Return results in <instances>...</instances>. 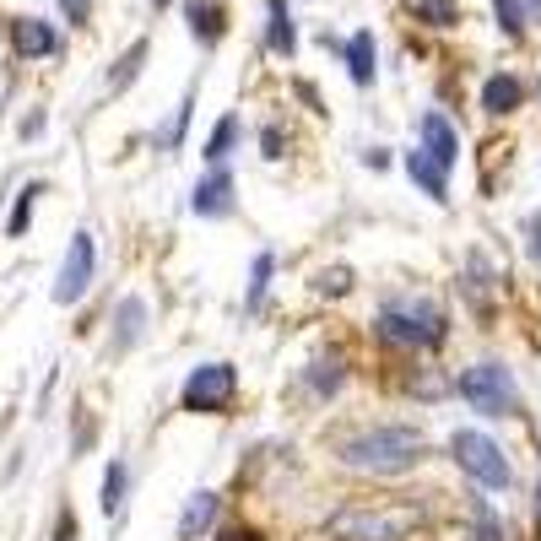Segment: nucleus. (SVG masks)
<instances>
[{
	"label": "nucleus",
	"mask_w": 541,
	"mask_h": 541,
	"mask_svg": "<svg viewBox=\"0 0 541 541\" xmlns=\"http://www.w3.org/2000/svg\"><path fill=\"white\" fill-rule=\"evenodd\" d=\"M38 195H44V184H28V190L17 195V206H11V217H6V233L11 239H22V233H28V222H33V201Z\"/></svg>",
	"instance_id": "obj_19"
},
{
	"label": "nucleus",
	"mask_w": 541,
	"mask_h": 541,
	"mask_svg": "<svg viewBox=\"0 0 541 541\" xmlns=\"http://www.w3.org/2000/svg\"><path fill=\"white\" fill-rule=\"evenodd\" d=\"M233 141H239V120H217V130H211V141H206V163H222V157L233 152Z\"/></svg>",
	"instance_id": "obj_22"
},
{
	"label": "nucleus",
	"mask_w": 541,
	"mask_h": 541,
	"mask_svg": "<svg viewBox=\"0 0 541 541\" xmlns=\"http://www.w3.org/2000/svg\"><path fill=\"white\" fill-rule=\"evenodd\" d=\"M141 331H147V303H141V298H125V303H120V347H136Z\"/></svg>",
	"instance_id": "obj_18"
},
{
	"label": "nucleus",
	"mask_w": 541,
	"mask_h": 541,
	"mask_svg": "<svg viewBox=\"0 0 541 541\" xmlns=\"http://www.w3.org/2000/svg\"><path fill=\"white\" fill-rule=\"evenodd\" d=\"M412 525H417V509H390V514L347 509V514H336V520H331V531L347 536V541H401Z\"/></svg>",
	"instance_id": "obj_6"
},
{
	"label": "nucleus",
	"mask_w": 541,
	"mask_h": 541,
	"mask_svg": "<svg viewBox=\"0 0 541 541\" xmlns=\"http://www.w3.org/2000/svg\"><path fill=\"white\" fill-rule=\"evenodd\" d=\"M406 174H412L433 201H450V168H439L428 152H406Z\"/></svg>",
	"instance_id": "obj_11"
},
{
	"label": "nucleus",
	"mask_w": 541,
	"mask_h": 541,
	"mask_svg": "<svg viewBox=\"0 0 541 541\" xmlns=\"http://www.w3.org/2000/svg\"><path fill=\"white\" fill-rule=\"evenodd\" d=\"M92 266H98V244H92V233L82 228L71 239V249H65V266L55 276V303H76L92 287Z\"/></svg>",
	"instance_id": "obj_7"
},
{
	"label": "nucleus",
	"mask_w": 541,
	"mask_h": 541,
	"mask_svg": "<svg viewBox=\"0 0 541 541\" xmlns=\"http://www.w3.org/2000/svg\"><path fill=\"white\" fill-rule=\"evenodd\" d=\"M11 44H17V55L44 60V55L60 49V33L49 28V22H38V17H22V22H11Z\"/></svg>",
	"instance_id": "obj_9"
},
{
	"label": "nucleus",
	"mask_w": 541,
	"mask_h": 541,
	"mask_svg": "<svg viewBox=\"0 0 541 541\" xmlns=\"http://www.w3.org/2000/svg\"><path fill=\"white\" fill-rule=\"evenodd\" d=\"M217 541H260V531H249V525H233V531H222Z\"/></svg>",
	"instance_id": "obj_27"
},
{
	"label": "nucleus",
	"mask_w": 541,
	"mask_h": 541,
	"mask_svg": "<svg viewBox=\"0 0 541 541\" xmlns=\"http://www.w3.org/2000/svg\"><path fill=\"white\" fill-rule=\"evenodd\" d=\"M536 514H541V487H536Z\"/></svg>",
	"instance_id": "obj_31"
},
{
	"label": "nucleus",
	"mask_w": 541,
	"mask_h": 541,
	"mask_svg": "<svg viewBox=\"0 0 541 541\" xmlns=\"http://www.w3.org/2000/svg\"><path fill=\"white\" fill-rule=\"evenodd\" d=\"M190 206L201 211V217H228L233 211V179H228V168L217 163V174L195 184V195H190Z\"/></svg>",
	"instance_id": "obj_10"
},
{
	"label": "nucleus",
	"mask_w": 541,
	"mask_h": 541,
	"mask_svg": "<svg viewBox=\"0 0 541 541\" xmlns=\"http://www.w3.org/2000/svg\"><path fill=\"white\" fill-rule=\"evenodd\" d=\"M233 390H239L233 363H201V368H190L179 401H184V412H228Z\"/></svg>",
	"instance_id": "obj_5"
},
{
	"label": "nucleus",
	"mask_w": 541,
	"mask_h": 541,
	"mask_svg": "<svg viewBox=\"0 0 541 541\" xmlns=\"http://www.w3.org/2000/svg\"><path fill=\"white\" fill-rule=\"evenodd\" d=\"M422 433L417 428H368L358 439L341 444V466L352 471H374V477H401L422 460Z\"/></svg>",
	"instance_id": "obj_1"
},
{
	"label": "nucleus",
	"mask_w": 541,
	"mask_h": 541,
	"mask_svg": "<svg viewBox=\"0 0 541 541\" xmlns=\"http://www.w3.org/2000/svg\"><path fill=\"white\" fill-rule=\"evenodd\" d=\"M460 395H466L482 417H509L514 406H520V390H514L509 368H498V363L466 368V374H460Z\"/></svg>",
	"instance_id": "obj_3"
},
{
	"label": "nucleus",
	"mask_w": 541,
	"mask_h": 541,
	"mask_svg": "<svg viewBox=\"0 0 541 541\" xmlns=\"http://www.w3.org/2000/svg\"><path fill=\"white\" fill-rule=\"evenodd\" d=\"M125 487H130V471H125V460H114V466L103 471V514H114L125 504Z\"/></svg>",
	"instance_id": "obj_20"
},
{
	"label": "nucleus",
	"mask_w": 541,
	"mask_h": 541,
	"mask_svg": "<svg viewBox=\"0 0 541 541\" xmlns=\"http://www.w3.org/2000/svg\"><path fill=\"white\" fill-rule=\"evenodd\" d=\"M520 98H525V87L514 82V76H493V82L482 87V109H487V114H509V109H520Z\"/></svg>",
	"instance_id": "obj_14"
},
{
	"label": "nucleus",
	"mask_w": 541,
	"mask_h": 541,
	"mask_svg": "<svg viewBox=\"0 0 541 541\" xmlns=\"http://www.w3.org/2000/svg\"><path fill=\"white\" fill-rule=\"evenodd\" d=\"M260 147H266V157H282V130H266V136H260Z\"/></svg>",
	"instance_id": "obj_28"
},
{
	"label": "nucleus",
	"mask_w": 541,
	"mask_h": 541,
	"mask_svg": "<svg viewBox=\"0 0 541 541\" xmlns=\"http://www.w3.org/2000/svg\"><path fill=\"white\" fill-rule=\"evenodd\" d=\"M271 271H276V255H255V276H249V298H244V309H249V314H255L260 303H266Z\"/></svg>",
	"instance_id": "obj_21"
},
{
	"label": "nucleus",
	"mask_w": 541,
	"mask_h": 541,
	"mask_svg": "<svg viewBox=\"0 0 541 541\" xmlns=\"http://www.w3.org/2000/svg\"><path fill=\"white\" fill-rule=\"evenodd\" d=\"M320 293H331V298H341V293H352V271L347 266H336V271H320Z\"/></svg>",
	"instance_id": "obj_23"
},
{
	"label": "nucleus",
	"mask_w": 541,
	"mask_h": 541,
	"mask_svg": "<svg viewBox=\"0 0 541 541\" xmlns=\"http://www.w3.org/2000/svg\"><path fill=\"white\" fill-rule=\"evenodd\" d=\"M309 385L320 390V395H331L336 385H341V368L336 363H314V374H309Z\"/></svg>",
	"instance_id": "obj_24"
},
{
	"label": "nucleus",
	"mask_w": 541,
	"mask_h": 541,
	"mask_svg": "<svg viewBox=\"0 0 541 541\" xmlns=\"http://www.w3.org/2000/svg\"><path fill=\"white\" fill-rule=\"evenodd\" d=\"M157 6H163V0H157Z\"/></svg>",
	"instance_id": "obj_32"
},
{
	"label": "nucleus",
	"mask_w": 541,
	"mask_h": 541,
	"mask_svg": "<svg viewBox=\"0 0 541 541\" xmlns=\"http://www.w3.org/2000/svg\"><path fill=\"white\" fill-rule=\"evenodd\" d=\"M60 11H65V22H71V28H82V22L92 17V0H60Z\"/></svg>",
	"instance_id": "obj_25"
},
{
	"label": "nucleus",
	"mask_w": 541,
	"mask_h": 541,
	"mask_svg": "<svg viewBox=\"0 0 541 541\" xmlns=\"http://www.w3.org/2000/svg\"><path fill=\"white\" fill-rule=\"evenodd\" d=\"M211 514H217V493H190V504L179 514V541H195L211 525Z\"/></svg>",
	"instance_id": "obj_12"
},
{
	"label": "nucleus",
	"mask_w": 541,
	"mask_h": 541,
	"mask_svg": "<svg viewBox=\"0 0 541 541\" xmlns=\"http://www.w3.org/2000/svg\"><path fill=\"white\" fill-rule=\"evenodd\" d=\"M141 65H147V38H141V44H130L125 55H120V65L109 71V87H114V92H125V87L141 76Z\"/></svg>",
	"instance_id": "obj_17"
},
{
	"label": "nucleus",
	"mask_w": 541,
	"mask_h": 541,
	"mask_svg": "<svg viewBox=\"0 0 541 541\" xmlns=\"http://www.w3.org/2000/svg\"><path fill=\"white\" fill-rule=\"evenodd\" d=\"M184 17H190V33L201 38V44H217V38H222V6H217V0H190Z\"/></svg>",
	"instance_id": "obj_13"
},
{
	"label": "nucleus",
	"mask_w": 541,
	"mask_h": 541,
	"mask_svg": "<svg viewBox=\"0 0 541 541\" xmlns=\"http://www.w3.org/2000/svg\"><path fill=\"white\" fill-rule=\"evenodd\" d=\"M374 331L385 341H395V347H439V341H444V309L433 298L395 293V298H385Z\"/></svg>",
	"instance_id": "obj_2"
},
{
	"label": "nucleus",
	"mask_w": 541,
	"mask_h": 541,
	"mask_svg": "<svg viewBox=\"0 0 541 541\" xmlns=\"http://www.w3.org/2000/svg\"><path fill=\"white\" fill-rule=\"evenodd\" d=\"M60 541H76V520H71V514H60Z\"/></svg>",
	"instance_id": "obj_30"
},
{
	"label": "nucleus",
	"mask_w": 541,
	"mask_h": 541,
	"mask_svg": "<svg viewBox=\"0 0 541 541\" xmlns=\"http://www.w3.org/2000/svg\"><path fill=\"white\" fill-rule=\"evenodd\" d=\"M271 49L276 55H293L298 49V28L287 17V0H271Z\"/></svg>",
	"instance_id": "obj_16"
},
{
	"label": "nucleus",
	"mask_w": 541,
	"mask_h": 541,
	"mask_svg": "<svg viewBox=\"0 0 541 541\" xmlns=\"http://www.w3.org/2000/svg\"><path fill=\"white\" fill-rule=\"evenodd\" d=\"M422 152L433 157V163L439 168H455V157H460V136L450 130V120H444V114H422Z\"/></svg>",
	"instance_id": "obj_8"
},
{
	"label": "nucleus",
	"mask_w": 541,
	"mask_h": 541,
	"mask_svg": "<svg viewBox=\"0 0 541 541\" xmlns=\"http://www.w3.org/2000/svg\"><path fill=\"white\" fill-rule=\"evenodd\" d=\"M498 22L504 33H520V0H498Z\"/></svg>",
	"instance_id": "obj_26"
},
{
	"label": "nucleus",
	"mask_w": 541,
	"mask_h": 541,
	"mask_svg": "<svg viewBox=\"0 0 541 541\" xmlns=\"http://www.w3.org/2000/svg\"><path fill=\"white\" fill-rule=\"evenodd\" d=\"M347 71H352V82H358V87L374 82V33H352V44H347Z\"/></svg>",
	"instance_id": "obj_15"
},
{
	"label": "nucleus",
	"mask_w": 541,
	"mask_h": 541,
	"mask_svg": "<svg viewBox=\"0 0 541 541\" xmlns=\"http://www.w3.org/2000/svg\"><path fill=\"white\" fill-rule=\"evenodd\" d=\"M450 450H455V460H460V471H471L482 487H509L514 482V471H509V460H504V450H498L487 433H477V428H460L455 439H450Z\"/></svg>",
	"instance_id": "obj_4"
},
{
	"label": "nucleus",
	"mask_w": 541,
	"mask_h": 541,
	"mask_svg": "<svg viewBox=\"0 0 541 541\" xmlns=\"http://www.w3.org/2000/svg\"><path fill=\"white\" fill-rule=\"evenodd\" d=\"M531 260H541V217H531Z\"/></svg>",
	"instance_id": "obj_29"
}]
</instances>
